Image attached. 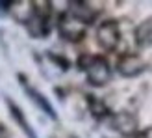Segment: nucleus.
I'll return each instance as SVG.
<instances>
[{
    "label": "nucleus",
    "mask_w": 152,
    "mask_h": 138,
    "mask_svg": "<svg viewBox=\"0 0 152 138\" xmlns=\"http://www.w3.org/2000/svg\"><path fill=\"white\" fill-rule=\"evenodd\" d=\"M58 32L67 41H80L82 37L86 36L87 26L83 24V22H80L76 17H72L69 11H65V13L59 15V19H58Z\"/></svg>",
    "instance_id": "nucleus-3"
},
{
    "label": "nucleus",
    "mask_w": 152,
    "mask_h": 138,
    "mask_svg": "<svg viewBox=\"0 0 152 138\" xmlns=\"http://www.w3.org/2000/svg\"><path fill=\"white\" fill-rule=\"evenodd\" d=\"M20 79V86L24 88V91H26V95L32 99V103H35L37 105V108H41L45 114H47V116H50L52 119H56L58 116H56V112H54V108H52V105L48 103V99L45 97L41 91H37L34 86H30V84L26 82V79H22V76H19Z\"/></svg>",
    "instance_id": "nucleus-7"
},
{
    "label": "nucleus",
    "mask_w": 152,
    "mask_h": 138,
    "mask_svg": "<svg viewBox=\"0 0 152 138\" xmlns=\"http://www.w3.org/2000/svg\"><path fill=\"white\" fill-rule=\"evenodd\" d=\"M7 11L13 15L15 21L26 24L34 15V2H10V10Z\"/></svg>",
    "instance_id": "nucleus-9"
},
{
    "label": "nucleus",
    "mask_w": 152,
    "mask_h": 138,
    "mask_svg": "<svg viewBox=\"0 0 152 138\" xmlns=\"http://www.w3.org/2000/svg\"><path fill=\"white\" fill-rule=\"evenodd\" d=\"M78 67L86 71V76L91 86H104L111 79V67L102 56L83 54L78 58Z\"/></svg>",
    "instance_id": "nucleus-1"
},
{
    "label": "nucleus",
    "mask_w": 152,
    "mask_h": 138,
    "mask_svg": "<svg viewBox=\"0 0 152 138\" xmlns=\"http://www.w3.org/2000/svg\"><path fill=\"white\" fill-rule=\"evenodd\" d=\"M7 106H10V110H11V116H13V119L17 121V125L22 129V131H24V134L28 136V138H37L35 136V133H34V129H32V125L28 123V119L24 118V114L20 112V108L17 105H15L13 101H10V99H7Z\"/></svg>",
    "instance_id": "nucleus-10"
},
{
    "label": "nucleus",
    "mask_w": 152,
    "mask_h": 138,
    "mask_svg": "<svg viewBox=\"0 0 152 138\" xmlns=\"http://www.w3.org/2000/svg\"><path fill=\"white\" fill-rule=\"evenodd\" d=\"M7 11V10H10V2H0V11Z\"/></svg>",
    "instance_id": "nucleus-13"
},
{
    "label": "nucleus",
    "mask_w": 152,
    "mask_h": 138,
    "mask_svg": "<svg viewBox=\"0 0 152 138\" xmlns=\"http://www.w3.org/2000/svg\"><path fill=\"white\" fill-rule=\"evenodd\" d=\"M50 2H34V15L26 22L32 37H45L50 32Z\"/></svg>",
    "instance_id": "nucleus-2"
},
{
    "label": "nucleus",
    "mask_w": 152,
    "mask_h": 138,
    "mask_svg": "<svg viewBox=\"0 0 152 138\" xmlns=\"http://www.w3.org/2000/svg\"><path fill=\"white\" fill-rule=\"evenodd\" d=\"M87 103H89V110L91 114H93L95 118H106V116H110V110H108V106H106L100 99H96L95 95H87Z\"/></svg>",
    "instance_id": "nucleus-12"
},
{
    "label": "nucleus",
    "mask_w": 152,
    "mask_h": 138,
    "mask_svg": "<svg viewBox=\"0 0 152 138\" xmlns=\"http://www.w3.org/2000/svg\"><path fill=\"white\" fill-rule=\"evenodd\" d=\"M147 69V64L141 60V56L137 54H123L119 58V62H117V71L126 76V79H132V76H137L141 75L143 71Z\"/></svg>",
    "instance_id": "nucleus-5"
},
{
    "label": "nucleus",
    "mask_w": 152,
    "mask_h": 138,
    "mask_svg": "<svg viewBox=\"0 0 152 138\" xmlns=\"http://www.w3.org/2000/svg\"><path fill=\"white\" fill-rule=\"evenodd\" d=\"M135 41L139 47H152V19L143 21L135 28Z\"/></svg>",
    "instance_id": "nucleus-11"
},
{
    "label": "nucleus",
    "mask_w": 152,
    "mask_h": 138,
    "mask_svg": "<svg viewBox=\"0 0 152 138\" xmlns=\"http://www.w3.org/2000/svg\"><path fill=\"white\" fill-rule=\"evenodd\" d=\"M96 41L104 50H115L121 43V28L117 21H104L96 28Z\"/></svg>",
    "instance_id": "nucleus-4"
},
{
    "label": "nucleus",
    "mask_w": 152,
    "mask_h": 138,
    "mask_svg": "<svg viewBox=\"0 0 152 138\" xmlns=\"http://www.w3.org/2000/svg\"><path fill=\"white\" fill-rule=\"evenodd\" d=\"M110 125L113 131H117L124 136H132L137 133V119L130 112H117L110 116Z\"/></svg>",
    "instance_id": "nucleus-6"
},
{
    "label": "nucleus",
    "mask_w": 152,
    "mask_h": 138,
    "mask_svg": "<svg viewBox=\"0 0 152 138\" xmlns=\"http://www.w3.org/2000/svg\"><path fill=\"white\" fill-rule=\"evenodd\" d=\"M69 11L72 17H76L80 22H83V24H91V22H95L98 11L95 10L93 6H91L89 2H69Z\"/></svg>",
    "instance_id": "nucleus-8"
},
{
    "label": "nucleus",
    "mask_w": 152,
    "mask_h": 138,
    "mask_svg": "<svg viewBox=\"0 0 152 138\" xmlns=\"http://www.w3.org/2000/svg\"><path fill=\"white\" fill-rule=\"evenodd\" d=\"M135 138H148V134H147V133H139V134L135 136Z\"/></svg>",
    "instance_id": "nucleus-14"
}]
</instances>
